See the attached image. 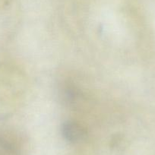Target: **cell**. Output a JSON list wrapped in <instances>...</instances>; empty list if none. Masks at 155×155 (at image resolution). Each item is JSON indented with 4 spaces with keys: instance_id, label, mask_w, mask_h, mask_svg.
<instances>
[{
    "instance_id": "cell-1",
    "label": "cell",
    "mask_w": 155,
    "mask_h": 155,
    "mask_svg": "<svg viewBox=\"0 0 155 155\" xmlns=\"http://www.w3.org/2000/svg\"><path fill=\"white\" fill-rule=\"evenodd\" d=\"M62 134L70 142H78L84 139L86 132L84 128L74 122H67L62 126Z\"/></svg>"
}]
</instances>
